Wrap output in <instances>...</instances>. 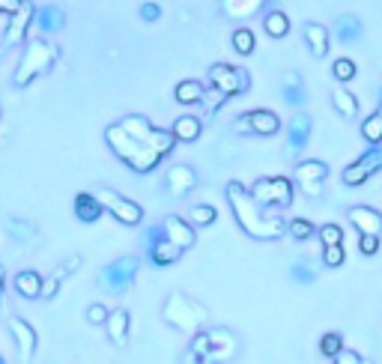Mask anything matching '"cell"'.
Returning <instances> with one entry per match:
<instances>
[{
  "label": "cell",
  "instance_id": "cell-1",
  "mask_svg": "<svg viewBox=\"0 0 382 364\" xmlns=\"http://www.w3.org/2000/svg\"><path fill=\"white\" fill-rule=\"evenodd\" d=\"M224 194H227L230 209H233L236 224H239L251 239L272 242V239H281V236L287 233V221L281 218V215L269 212L266 206H260V203L254 201L251 188H245L242 182H236V179H233V182H227Z\"/></svg>",
  "mask_w": 382,
  "mask_h": 364
},
{
  "label": "cell",
  "instance_id": "cell-2",
  "mask_svg": "<svg viewBox=\"0 0 382 364\" xmlns=\"http://www.w3.org/2000/svg\"><path fill=\"white\" fill-rule=\"evenodd\" d=\"M105 141L111 146V153L117 156L123 164H129L135 173H149L159 168V161L164 158L159 150H153L149 143L138 141L135 135H129V131L120 126V123H111L105 128Z\"/></svg>",
  "mask_w": 382,
  "mask_h": 364
},
{
  "label": "cell",
  "instance_id": "cell-3",
  "mask_svg": "<svg viewBox=\"0 0 382 364\" xmlns=\"http://www.w3.org/2000/svg\"><path fill=\"white\" fill-rule=\"evenodd\" d=\"M161 317H164V323H168L171 328H176V332L191 338L194 332H201V328L206 325L209 310L197 299H191L189 293L174 290L168 299H164V305H161Z\"/></svg>",
  "mask_w": 382,
  "mask_h": 364
},
{
  "label": "cell",
  "instance_id": "cell-4",
  "mask_svg": "<svg viewBox=\"0 0 382 364\" xmlns=\"http://www.w3.org/2000/svg\"><path fill=\"white\" fill-rule=\"evenodd\" d=\"M57 57H60V48H57L54 42H48V39H42V36L27 39V42H24V54H21V60H19V69H15V75H12V84H15V87L33 84L36 78L48 75V69H51V66L57 63Z\"/></svg>",
  "mask_w": 382,
  "mask_h": 364
},
{
  "label": "cell",
  "instance_id": "cell-5",
  "mask_svg": "<svg viewBox=\"0 0 382 364\" xmlns=\"http://www.w3.org/2000/svg\"><path fill=\"white\" fill-rule=\"evenodd\" d=\"M117 123L129 131V135H135L138 141L149 143V146H153V150H159L161 156H171V153H174V146L179 143L174 131H168V128H156L153 123H149V120L144 117V113H126V117H120Z\"/></svg>",
  "mask_w": 382,
  "mask_h": 364
},
{
  "label": "cell",
  "instance_id": "cell-6",
  "mask_svg": "<svg viewBox=\"0 0 382 364\" xmlns=\"http://www.w3.org/2000/svg\"><path fill=\"white\" fill-rule=\"evenodd\" d=\"M138 269H141L138 254H126V257L111 260L108 266L99 272V287L111 295H120V293L131 290V284H135V278H138Z\"/></svg>",
  "mask_w": 382,
  "mask_h": 364
},
{
  "label": "cell",
  "instance_id": "cell-7",
  "mask_svg": "<svg viewBox=\"0 0 382 364\" xmlns=\"http://www.w3.org/2000/svg\"><path fill=\"white\" fill-rule=\"evenodd\" d=\"M254 201L266 209H287L293 203V179L287 176H260L251 186Z\"/></svg>",
  "mask_w": 382,
  "mask_h": 364
},
{
  "label": "cell",
  "instance_id": "cell-8",
  "mask_svg": "<svg viewBox=\"0 0 382 364\" xmlns=\"http://www.w3.org/2000/svg\"><path fill=\"white\" fill-rule=\"evenodd\" d=\"M233 131L236 135H260V138H272L281 131V117L269 108H257L248 111L242 117L233 120Z\"/></svg>",
  "mask_w": 382,
  "mask_h": 364
},
{
  "label": "cell",
  "instance_id": "cell-9",
  "mask_svg": "<svg viewBox=\"0 0 382 364\" xmlns=\"http://www.w3.org/2000/svg\"><path fill=\"white\" fill-rule=\"evenodd\" d=\"M96 197L102 201L105 212H111L120 224L138 227V224L144 221V206H138L135 201H129V197H123V194H117V191H111V188H105V186L96 188Z\"/></svg>",
  "mask_w": 382,
  "mask_h": 364
},
{
  "label": "cell",
  "instance_id": "cell-10",
  "mask_svg": "<svg viewBox=\"0 0 382 364\" xmlns=\"http://www.w3.org/2000/svg\"><path fill=\"white\" fill-rule=\"evenodd\" d=\"M209 84L218 87L230 98V96H242L248 87H251V75H248L245 69L230 66V63H215V66H209Z\"/></svg>",
  "mask_w": 382,
  "mask_h": 364
},
{
  "label": "cell",
  "instance_id": "cell-11",
  "mask_svg": "<svg viewBox=\"0 0 382 364\" xmlns=\"http://www.w3.org/2000/svg\"><path fill=\"white\" fill-rule=\"evenodd\" d=\"M328 176V164L320 161V158H305L296 164V173L293 179L298 182V188H302L308 197H320L323 194V182Z\"/></svg>",
  "mask_w": 382,
  "mask_h": 364
},
{
  "label": "cell",
  "instance_id": "cell-12",
  "mask_svg": "<svg viewBox=\"0 0 382 364\" xmlns=\"http://www.w3.org/2000/svg\"><path fill=\"white\" fill-rule=\"evenodd\" d=\"M376 171H382V150L379 146H373V150H368L361 158H356L353 164H346L343 168V182L350 188H358V186H364Z\"/></svg>",
  "mask_w": 382,
  "mask_h": 364
},
{
  "label": "cell",
  "instance_id": "cell-13",
  "mask_svg": "<svg viewBox=\"0 0 382 364\" xmlns=\"http://www.w3.org/2000/svg\"><path fill=\"white\" fill-rule=\"evenodd\" d=\"M9 335L15 340V350H19V361L27 364L36 355V346H39V338L33 332V325L24 323L21 317H9Z\"/></svg>",
  "mask_w": 382,
  "mask_h": 364
},
{
  "label": "cell",
  "instance_id": "cell-14",
  "mask_svg": "<svg viewBox=\"0 0 382 364\" xmlns=\"http://www.w3.org/2000/svg\"><path fill=\"white\" fill-rule=\"evenodd\" d=\"M33 19H36V6L30 4V0H24L19 12L9 15V24H6V36L4 42L12 48V45H21L27 39V30L33 27Z\"/></svg>",
  "mask_w": 382,
  "mask_h": 364
},
{
  "label": "cell",
  "instance_id": "cell-15",
  "mask_svg": "<svg viewBox=\"0 0 382 364\" xmlns=\"http://www.w3.org/2000/svg\"><path fill=\"white\" fill-rule=\"evenodd\" d=\"M209 340H212V358L215 364H224V361H233L239 353V338L230 332L227 325H215L209 328Z\"/></svg>",
  "mask_w": 382,
  "mask_h": 364
},
{
  "label": "cell",
  "instance_id": "cell-16",
  "mask_svg": "<svg viewBox=\"0 0 382 364\" xmlns=\"http://www.w3.org/2000/svg\"><path fill=\"white\" fill-rule=\"evenodd\" d=\"M197 186V173L191 164H171L168 173H164V188L171 197H186Z\"/></svg>",
  "mask_w": 382,
  "mask_h": 364
},
{
  "label": "cell",
  "instance_id": "cell-17",
  "mask_svg": "<svg viewBox=\"0 0 382 364\" xmlns=\"http://www.w3.org/2000/svg\"><path fill=\"white\" fill-rule=\"evenodd\" d=\"M33 27L39 30V36H54L66 27V12L63 6H54V4H45L36 9V19H33Z\"/></svg>",
  "mask_w": 382,
  "mask_h": 364
},
{
  "label": "cell",
  "instance_id": "cell-18",
  "mask_svg": "<svg viewBox=\"0 0 382 364\" xmlns=\"http://www.w3.org/2000/svg\"><path fill=\"white\" fill-rule=\"evenodd\" d=\"M164 224V233H168L171 242H176L182 251H189V248H194L197 242V233H194V224L186 221V218H179V215H168V218L161 221Z\"/></svg>",
  "mask_w": 382,
  "mask_h": 364
},
{
  "label": "cell",
  "instance_id": "cell-19",
  "mask_svg": "<svg viewBox=\"0 0 382 364\" xmlns=\"http://www.w3.org/2000/svg\"><path fill=\"white\" fill-rule=\"evenodd\" d=\"M311 128H313L311 117L305 111H298L296 117L290 120V126H287V146H290V153H302L305 150L308 141H311Z\"/></svg>",
  "mask_w": 382,
  "mask_h": 364
},
{
  "label": "cell",
  "instance_id": "cell-20",
  "mask_svg": "<svg viewBox=\"0 0 382 364\" xmlns=\"http://www.w3.org/2000/svg\"><path fill=\"white\" fill-rule=\"evenodd\" d=\"M72 209H75V218H78L81 224H96L99 218H102V212H105V206H102V201L96 197V191H81V194H75Z\"/></svg>",
  "mask_w": 382,
  "mask_h": 364
},
{
  "label": "cell",
  "instance_id": "cell-21",
  "mask_svg": "<svg viewBox=\"0 0 382 364\" xmlns=\"http://www.w3.org/2000/svg\"><path fill=\"white\" fill-rule=\"evenodd\" d=\"M179 257H182V248L176 242H171V239H161L156 245H146V260L153 263V266H159V269L174 266Z\"/></svg>",
  "mask_w": 382,
  "mask_h": 364
},
{
  "label": "cell",
  "instance_id": "cell-22",
  "mask_svg": "<svg viewBox=\"0 0 382 364\" xmlns=\"http://www.w3.org/2000/svg\"><path fill=\"white\" fill-rule=\"evenodd\" d=\"M78 269H81V257H78V254H75L72 260H63L60 266L45 278V284H42V299H54L57 290H60V284H63V280L69 278V275H75Z\"/></svg>",
  "mask_w": 382,
  "mask_h": 364
},
{
  "label": "cell",
  "instance_id": "cell-23",
  "mask_svg": "<svg viewBox=\"0 0 382 364\" xmlns=\"http://www.w3.org/2000/svg\"><path fill=\"white\" fill-rule=\"evenodd\" d=\"M346 218L353 221V227L358 230V233H382V215L371 206H353L350 212H346Z\"/></svg>",
  "mask_w": 382,
  "mask_h": 364
},
{
  "label": "cell",
  "instance_id": "cell-24",
  "mask_svg": "<svg viewBox=\"0 0 382 364\" xmlns=\"http://www.w3.org/2000/svg\"><path fill=\"white\" fill-rule=\"evenodd\" d=\"M129 325H131V317L126 308H117L108 313V323H105V332H108V340L114 346H126L129 343Z\"/></svg>",
  "mask_w": 382,
  "mask_h": 364
},
{
  "label": "cell",
  "instance_id": "cell-25",
  "mask_svg": "<svg viewBox=\"0 0 382 364\" xmlns=\"http://www.w3.org/2000/svg\"><path fill=\"white\" fill-rule=\"evenodd\" d=\"M361 33H364V24L358 15H338V21H335V39L343 42V45H353L361 39Z\"/></svg>",
  "mask_w": 382,
  "mask_h": 364
},
{
  "label": "cell",
  "instance_id": "cell-26",
  "mask_svg": "<svg viewBox=\"0 0 382 364\" xmlns=\"http://www.w3.org/2000/svg\"><path fill=\"white\" fill-rule=\"evenodd\" d=\"M171 131L176 135V141H182V143H194L197 138H201L203 123H201V117H191V113H182V117H176V120H174Z\"/></svg>",
  "mask_w": 382,
  "mask_h": 364
},
{
  "label": "cell",
  "instance_id": "cell-27",
  "mask_svg": "<svg viewBox=\"0 0 382 364\" xmlns=\"http://www.w3.org/2000/svg\"><path fill=\"white\" fill-rule=\"evenodd\" d=\"M42 284L45 278L39 272H19L15 275V293L21 295V299H42Z\"/></svg>",
  "mask_w": 382,
  "mask_h": 364
},
{
  "label": "cell",
  "instance_id": "cell-28",
  "mask_svg": "<svg viewBox=\"0 0 382 364\" xmlns=\"http://www.w3.org/2000/svg\"><path fill=\"white\" fill-rule=\"evenodd\" d=\"M203 96H206V87L201 84V81H194V78L179 81V84L174 87V98L179 105H201Z\"/></svg>",
  "mask_w": 382,
  "mask_h": 364
},
{
  "label": "cell",
  "instance_id": "cell-29",
  "mask_svg": "<svg viewBox=\"0 0 382 364\" xmlns=\"http://www.w3.org/2000/svg\"><path fill=\"white\" fill-rule=\"evenodd\" d=\"M305 42H308V48H311L313 57H326V54H328V45H331L328 30H326L323 24H317V21L305 24Z\"/></svg>",
  "mask_w": 382,
  "mask_h": 364
},
{
  "label": "cell",
  "instance_id": "cell-30",
  "mask_svg": "<svg viewBox=\"0 0 382 364\" xmlns=\"http://www.w3.org/2000/svg\"><path fill=\"white\" fill-rule=\"evenodd\" d=\"M308 98V90L302 84V75L298 72H287L284 75V102L293 105V108H302Z\"/></svg>",
  "mask_w": 382,
  "mask_h": 364
},
{
  "label": "cell",
  "instance_id": "cell-31",
  "mask_svg": "<svg viewBox=\"0 0 382 364\" xmlns=\"http://www.w3.org/2000/svg\"><path fill=\"white\" fill-rule=\"evenodd\" d=\"M263 30L269 33L272 39H284L287 33H290V19H287V12H281V9H269L263 15Z\"/></svg>",
  "mask_w": 382,
  "mask_h": 364
},
{
  "label": "cell",
  "instance_id": "cell-32",
  "mask_svg": "<svg viewBox=\"0 0 382 364\" xmlns=\"http://www.w3.org/2000/svg\"><path fill=\"white\" fill-rule=\"evenodd\" d=\"M331 105H335V111L341 113V117H356V113H358V98L346 87L331 90Z\"/></svg>",
  "mask_w": 382,
  "mask_h": 364
},
{
  "label": "cell",
  "instance_id": "cell-33",
  "mask_svg": "<svg viewBox=\"0 0 382 364\" xmlns=\"http://www.w3.org/2000/svg\"><path fill=\"white\" fill-rule=\"evenodd\" d=\"M218 4L227 12V19H248L263 6V0H218Z\"/></svg>",
  "mask_w": 382,
  "mask_h": 364
},
{
  "label": "cell",
  "instance_id": "cell-34",
  "mask_svg": "<svg viewBox=\"0 0 382 364\" xmlns=\"http://www.w3.org/2000/svg\"><path fill=\"white\" fill-rule=\"evenodd\" d=\"M6 230H9V236L15 242H24V245L36 242V227H33L30 221H24V218H9L6 221Z\"/></svg>",
  "mask_w": 382,
  "mask_h": 364
},
{
  "label": "cell",
  "instance_id": "cell-35",
  "mask_svg": "<svg viewBox=\"0 0 382 364\" xmlns=\"http://www.w3.org/2000/svg\"><path fill=\"white\" fill-rule=\"evenodd\" d=\"M230 42H233V51L242 54V57L254 54V48H257L254 30H248V27H236V30H233V36H230Z\"/></svg>",
  "mask_w": 382,
  "mask_h": 364
},
{
  "label": "cell",
  "instance_id": "cell-36",
  "mask_svg": "<svg viewBox=\"0 0 382 364\" xmlns=\"http://www.w3.org/2000/svg\"><path fill=\"white\" fill-rule=\"evenodd\" d=\"M361 138L368 141L371 146H379V143H382V113H379V111L371 113V117L361 123Z\"/></svg>",
  "mask_w": 382,
  "mask_h": 364
},
{
  "label": "cell",
  "instance_id": "cell-37",
  "mask_svg": "<svg viewBox=\"0 0 382 364\" xmlns=\"http://www.w3.org/2000/svg\"><path fill=\"white\" fill-rule=\"evenodd\" d=\"M215 218H218V209L209 206V203H197V206H191V212H189V221H191L194 227H209V224H215Z\"/></svg>",
  "mask_w": 382,
  "mask_h": 364
},
{
  "label": "cell",
  "instance_id": "cell-38",
  "mask_svg": "<svg viewBox=\"0 0 382 364\" xmlns=\"http://www.w3.org/2000/svg\"><path fill=\"white\" fill-rule=\"evenodd\" d=\"M287 233L296 239V242H308L313 233H320V230L317 227H313L308 218H293L290 224H287Z\"/></svg>",
  "mask_w": 382,
  "mask_h": 364
},
{
  "label": "cell",
  "instance_id": "cell-39",
  "mask_svg": "<svg viewBox=\"0 0 382 364\" xmlns=\"http://www.w3.org/2000/svg\"><path fill=\"white\" fill-rule=\"evenodd\" d=\"M341 350H343V338H341L338 332H326V335L320 338V353H323L326 358H335Z\"/></svg>",
  "mask_w": 382,
  "mask_h": 364
},
{
  "label": "cell",
  "instance_id": "cell-40",
  "mask_svg": "<svg viewBox=\"0 0 382 364\" xmlns=\"http://www.w3.org/2000/svg\"><path fill=\"white\" fill-rule=\"evenodd\" d=\"M343 260H346L343 245H323V266L338 269V266H343Z\"/></svg>",
  "mask_w": 382,
  "mask_h": 364
},
{
  "label": "cell",
  "instance_id": "cell-41",
  "mask_svg": "<svg viewBox=\"0 0 382 364\" xmlns=\"http://www.w3.org/2000/svg\"><path fill=\"white\" fill-rule=\"evenodd\" d=\"M331 72H335L338 81H353L358 69H356V60H350V57H338L335 66H331Z\"/></svg>",
  "mask_w": 382,
  "mask_h": 364
},
{
  "label": "cell",
  "instance_id": "cell-42",
  "mask_svg": "<svg viewBox=\"0 0 382 364\" xmlns=\"http://www.w3.org/2000/svg\"><path fill=\"white\" fill-rule=\"evenodd\" d=\"M320 242L323 245H343V230L338 224H323L320 227Z\"/></svg>",
  "mask_w": 382,
  "mask_h": 364
},
{
  "label": "cell",
  "instance_id": "cell-43",
  "mask_svg": "<svg viewBox=\"0 0 382 364\" xmlns=\"http://www.w3.org/2000/svg\"><path fill=\"white\" fill-rule=\"evenodd\" d=\"M224 102H227V96H224L218 87H209V90H206V96H203V105H206V111H209V113H215V111H218Z\"/></svg>",
  "mask_w": 382,
  "mask_h": 364
},
{
  "label": "cell",
  "instance_id": "cell-44",
  "mask_svg": "<svg viewBox=\"0 0 382 364\" xmlns=\"http://www.w3.org/2000/svg\"><path fill=\"white\" fill-rule=\"evenodd\" d=\"M358 251H361V254H368V257H373V254L379 251V236H376V233H361V239H358Z\"/></svg>",
  "mask_w": 382,
  "mask_h": 364
},
{
  "label": "cell",
  "instance_id": "cell-45",
  "mask_svg": "<svg viewBox=\"0 0 382 364\" xmlns=\"http://www.w3.org/2000/svg\"><path fill=\"white\" fill-rule=\"evenodd\" d=\"M108 313H111V310H108L105 305H99V302H93V305L87 308V320H90L93 325H105V323H108Z\"/></svg>",
  "mask_w": 382,
  "mask_h": 364
},
{
  "label": "cell",
  "instance_id": "cell-46",
  "mask_svg": "<svg viewBox=\"0 0 382 364\" xmlns=\"http://www.w3.org/2000/svg\"><path fill=\"white\" fill-rule=\"evenodd\" d=\"M290 275L298 280V284H311V280L317 278V275H313V269H311V266H305V263H296V266L290 269Z\"/></svg>",
  "mask_w": 382,
  "mask_h": 364
},
{
  "label": "cell",
  "instance_id": "cell-47",
  "mask_svg": "<svg viewBox=\"0 0 382 364\" xmlns=\"http://www.w3.org/2000/svg\"><path fill=\"white\" fill-rule=\"evenodd\" d=\"M335 364H371V361H364L358 353H353V350H341L338 355H335Z\"/></svg>",
  "mask_w": 382,
  "mask_h": 364
},
{
  "label": "cell",
  "instance_id": "cell-48",
  "mask_svg": "<svg viewBox=\"0 0 382 364\" xmlns=\"http://www.w3.org/2000/svg\"><path fill=\"white\" fill-rule=\"evenodd\" d=\"M141 19L144 21H159L161 19V6L159 4H144L141 6Z\"/></svg>",
  "mask_w": 382,
  "mask_h": 364
},
{
  "label": "cell",
  "instance_id": "cell-49",
  "mask_svg": "<svg viewBox=\"0 0 382 364\" xmlns=\"http://www.w3.org/2000/svg\"><path fill=\"white\" fill-rule=\"evenodd\" d=\"M182 364H215L209 355H201V353H191L186 350V355H182Z\"/></svg>",
  "mask_w": 382,
  "mask_h": 364
},
{
  "label": "cell",
  "instance_id": "cell-50",
  "mask_svg": "<svg viewBox=\"0 0 382 364\" xmlns=\"http://www.w3.org/2000/svg\"><path fill=\"white\" fill-rule=\"evenodd\" d=\"M24 0H0V15H12V12H19L21 9Z\"/></svg>",
  "mask_w": 382,
  "mask_h": 364
},
{
  "label": "cell",
  "instance_id": "cell-51",
  "mask_svg": "<svg viewBox=\"0 0 382 364\" xmlns=\"http://www.w3.org/2000/svg\"><path fill=\"white\" fill-rule=\"evenodd\" d=\"M4 284H6V272H4V266H0V299H4Z\"/></svg>",
  "mask_w": 382,
  "mask_h": 364
},
{
  "label": "cell",
  "instance_id": "cell-52",
  "mask_svg": "<svg viewBox=\"0 0 382 364\" xmlns=\"http://www.w3.org/2000/svg\"><path fill=\"white\" fill-rule=\"evenodd\" d=\"M6 51H9V45L4 42V45H0V60H4V54H6Z\"/></svg>",
  "mask_w": 382,
  "mask_h": 364
},
{
  "label": "cell",
  "instance_id": "cell-53",
  "mask_svg": "<svg viewBox=\"0 0 382 364\" xmlns=\"http://www.w3.org/2000/svg\"><path fill=\"white\" fill-rule=\"evenodd\" d=\"M379 102H382V87H379Z\"/></svg>",
  "mask_w": 382,
  "mask_h": 364
},
{
  "label": "cell",
  "instance_id": "cell-54",
  "mask_svg": "<svg viewBox=\"0 0 382 364\" xmlns=\"http://www.w3.org/2000/svg\"><path fill=\"white\" fill-rule=\"evenodd\" d=\"M0 364H6V361H4V355H0Z\"/></svg>",
  "mask_w": 382,
  "mask_h": 364
},
{
  "label": "cell",
  "instance_id": "cell-55",
  "mask_svg": "<svg viewBox=\"0 0 382 364\" xmlns=\"http://www.w3.org/2000/svg\"><path fill=\"white\" fill-rule=\"evenodd\" d=\"M0 117H4V108H0Z\"/></svg>",
  "mask_w": 382,
  "mask_h": 364
},
{
  "label": "cell",
  "instance_id": "cell-56",
  "mask_svg": "<svg viewBox=\"0 0 382 364\" xmlns=\"http://www.w3.org/2000/svg\"><path fill=\"white\" fill-rule=\"evenodd\" d=\"M379 113H382V102H379Z\"/></svg>",
  "mask_w": 382,
  "mask_h": 364
}]
</instances>
